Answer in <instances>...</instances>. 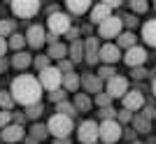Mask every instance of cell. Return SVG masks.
Returning a JSON list of instances; mask_svg holds the SVG:
<instances>
[{"instance_id":"1","label":"cell","mask_w":156,"mask_h":144,"mask_svg":"<svg viewBox=\"0 0 156 144\" xmlns=\"http://www.w3.org/2000/svg\"><path fill=\"white\" fill-rule=\"evenodd\" d=\"M9 93H12L14 102H19L23 107H30V105H37L40 102L42 86H40L37 77H33V74H19L12 81V91Z\"/></svg>"},{"instance_id":"2","label":"cell","mask_w":156,"mask_h":144,"mask_svg":"<svg viewBox=\"0 0 156 144\" xmlns=\"http://www.w3.org/2000/svg\"><path fill=\"white\" fill-rule=\"evenodd\" d=\"M72 128H75V123H72V118L63 116V114H54L51 118H49V123H47V130L51 132L56 139H63V137H70Z\"/></svg>"},{"instance_id":"3","label":"cell","mask_w":156,"mask_h":144,"mask_svg":"<svg viewBox=\"0 0 156 144\" xmlns=\"http://www.w3.org/2000/svg\"><path fill=\"white\" fill-rule=\"evenodd\" d=\"M37 81H40V86H42V88H47V91L51 93V91H56V88H61V86H63V74H61L58 67H51V65H49L47 70L40 72Z\"/></svg>"},{"instance_id":"4","label":"cell","mask_w":156,"mask_h":144,"mask_svg":"<svg viewBox=\"0 0 156 144\" xmlns=\"http://www.w3.org/2000/svg\"><path fill=\"white\" fill-rule=\"evenodd\" d=\"M47 26H49V33L51 35H65L70 30V14H63V12H51L49 19H47Z\"/></svg>"},{"instance_id":"5","label":"cell","mask_w":156,"mask_h":144,"mask_svg":"<svg viewBox=\"0 0 156 144\" xmlns=\"http://www.w3.org/2000/svg\"><path fill=\"white\" fill-rule=\"evenodd\" d=\"M77 139L82 144H96L100 139V125L96 121H82L77 128Z\"/></svg>"},{"instance_id":"6","label":"cell","mask_w":156,"mask_h":144,"mask_svg":"<svg viewBox=\"0 0 156 144\" xmlns=\"http://www.w3.org/2000/svg\"><path fill=\"white\" fill-rule=\"evenodd\" d=\"M121 135H124V128H121V123H119L117 118H114V121H103V123H100V139H103L105 144L119 142Z\"/></svg>"},{"instance_id":"7","label":"cell","mask_w":156,"mask_h":144,"mask_svg":"<svg viewBox=\"0 0 156 144\" xmlns=\"http://www.w3.org/2000/svg\"><path fill=\"white\" fill-rule=\"evenodd\" d=\"M121 28H124V19L112 14L107 21H103V23L98 26V35L105 37V39H112V37H119V35H121Z\"/></svg>"},{"instance_id":"8","label":"cell","mask_w":156,"mask_h":144,"mask_svg":"<svg viewBox=\"0 0 156 144\" xmlns=\"http://www.w3.org/2000/svg\"><path fill=\"white\" fill-rule=\"evenodd\" d=\"M12 12L19 19H30L40 12V2L37 0H14L12 2Z\"/></svg>"},{"instance_id":"9","label":"cell","mask_w":156,"mask_h":144,"mask_svg":"<svg viewBox=\"0 0 156 144\" xmlns=\"http://www.w3.org/2000/svg\"><path fill=\"white\" fill-rule=\"evenodd\" d=\"M105 93H107L112 100H114V98H121V100H124V95L128 93V79L121 77V74L112 77L110 81H107V91H105Z\"/></svg>"},{"instance_id":"10","label":"cell","mask_w":156,"mask_h":144,"mask_svg":"<svg viewBox=\"0 0 156 144\" xmlns=\"http://www.w3.org/2000/svg\"><path fill=\"white\" fill-rule=\"evenodd\" d=\"M84 60L89 65H96L100 60V42L98 37H86L84 39Z\"/></svg>"},{"instance_id":"11","label":"cell","mask_w":156,"mask_h":144,"mask_svg":"<svg viewBox=\"0 0 156 144\" xmlns=\"http://www.w3.org/2000/svg\"><path fill=\"white\" fill-rule=\"evenodd\" d=\"M144 60H147V49L144 46H133V49H128L124 56V63L130 67H142L144 65Z\"/></svg>"},{"instance_id":"12","label":"cell","mask_w":156,"mask_h":144,"mask_svg":"<svg viewBox=\"0 0 156 144\" xmlns=\"http://www.w3.org/2000/svg\"><path fill=\"white\" fill-rule=\"evenodd\" d=\"M119 58H121V49L117 44L107 42V44L100 46V60L105 65H114V63H119Z\"/></svg>"},{"instance_id":"13","label":"cell","mask_w":156,"mask_h":144,"mask_svg":"<svg viewBox=\"0 0 156 144\" xmlns=\"http://www.w3.org/2000/svg\"><path fill=\"white\" fill-rule=\"evenodd\" d=\"M23 135H26V132H23V125H16V123H9L7 128L0 130V139H2V142H9V144L21 142Z\"/></svg>"},{"instance_id":"14","label":"cell","mask_w":156,"mask_h":144,"mask_svg":"<svg viewBox=\"0 0 156 144\" xmlns=\"http://www.w3.org/2000/svg\"><path fill=\"white\" fill-rule=\"evenodd\" d=\"M26 42L33 46V49H40V46L47 42L44 28H42V26H30V28H28V33H26Z\"/></svg>"},{"instance_id":"15","label":"cell","mask_w":156,"mask_h":144,"mask_svg":"<svg viewBox=\"0 0 156 144\" xmlns=\"http://www.w3.org/2000/svg\"><path fill=\"white\" fill-rule=\"evenodd\" d=\"M144 107V95L140 91H128L124 95V109L128 111H140Z\"/></svg>"},{"instance_id":"16","label":"cell","mask_w":156,"mask_h":144,"mask_svg":"<svg viewBox=\"0 0 156 144\" xmlns=\"http://www.w3.org/2000/svg\"><path fill=\"white\" fill-rule=\"evenodd\" d=\"M112 16V7L107 5V2H100V5H93L91 7V21L96 23V26H100L103 21H107Z\"/></svg>"},{"instance_id":"17","label":"cell","mask_w":156,"mask_h":144,"mask_svg":"<svg viewBox=\"0 0 156 144\" xmlns=\"http://www.w3.org/2000/svg\"><path fill=\"white\" fill-rule=\"evenodd\" d=\"M82 86L86 88V93H100V88H103V79L98 77V74H84L82 77Z\"/></svg>"},{"instance_id":"18","label":"cell","mask_w":156,"mask_h":144,"mask_svg":"<svg viewBox=\"0 0 156 144\" xmlns=\"http://www.w3.org/2000/svg\"><path fill=\"white\" fill-rule=\"evenodd\" d=\"M65 7H68V12H70V14H84V12H91L93 5L89 2V0H68Z\"/></svg>"},{"instance_id":"19","label":"cell","mask_w":156,"mask_h":144,"mask_svg":"<svg viewBox=\"0 0 156 144\" xmlns=\"http://www.w3.org/2000/svg\"><path fill=\"white\" fill-rule=\"evenodd\" d=\"M142 39L149 46H156V19L147 21V23L142 26Z\"/></svg>"},{"instance_id":"20","label":"cell","mask_w":156,"mask_h":144,"mask_svg":"<svg viewBox=\"0 0 156 144\" xmlns=\"http://www.w3.org/2000/svg\"><path fill=\"white\" fill-rule=\"evenodd\" d=\"M130 123H133V130L135 132H149L151 130V118H147L144 114H135Z\"/></svg>"},{"instance_id":"21","label":"cell","mask_w":156,"mask_h":144,"mask_svg":"<svg viewBox=\"0 0 156 144\" xmlns=\"http://www.w3.org/2000/svg\"><path fill=\"white\" fill-rule=\"evenodd\" d=\"M68 53H70L72 63H82V58H84V42H82V39H75V42L68 46Z\"/></svg>"},{"instance_id":"22","label":"cell","mask_w":156,"mask_h":144,"mask_svg":"<svg viewBox=\"0 0 156 144\" xmlns=\"http://www.w3.org/2000/svg\"><path fill=\"white\" fill-rule=\"evenodd\" d=\"M12 65L16 67V70H26V67L33 65V56L26 51H19V53H14V58H12Z\"/></svg>"},{"instance_id":"23","label":"cell","mask_w":156,"mask_h":144,"mask_svg":"<svg viewBox=\"0 0 156 144\" xmlns=\"http://www.w3.org/2000/svg\"><path fill=\"white\" fill-rule=\"evenodd\" d=\"M82 86V77L77 72H70V74H63V88L65 91H77Z\"/></svg>"},{"instance_id":"24","label":"cell","mask_w":156,"mask_h":144,"mask_svg":"<svg viewBox=\"0 0 156 144\" xmlns=\"http://www.w3.org/2000/svg\"><path fill=\"white\" fill-rule=\"evenodd\" d=\"M47 56H49V58H56V60H65V56H68V46H65L63 42H56V44L49 46Z\"/></svg>"},{"instance_id":"25","label":"cell","mask_w":156,"mask_h":144,"mask_svg":"<svg viewBox=\"0 0 156 144\" xmlns=\"http://www.w3.org/2000/svg\"><path fill=\"white\" fill-rule=\"evenodd\" d=\"M72 105H75V109H77V111H89V109H91V105H93V100L89 98L86 93H77Z\"/></svg>"},{"instance_id":"26","label":"cell","mask_w":156,"mask_h":144,"mask_svg":"<svg viewBox=\"0 0 156 144\" xmlns=\"http://www.w3.org/2000/svg\"><path fill=\"white\" fill-rule=\"evenodd\" d=\"M119 49H126V51H128V49H133V46H135V35H133V33H130V30H128V33H121V35H119Z\"/></svg>"},{"instance_id":"27","label":"cell","mask_w":156,"mask_h":144,"mask_svg":"<svg viewBox=\"0 0 156 144\" xmlns=\"http://www.w3.org/2000/svg\"><path fill=\"white\" fill-rule=\"evenodd\" d=\"M56 114H63V116L72 118L75 114H77V109H75V105H72V102H68V100H65V102H58V105H56Z\"/></svg>"},{"instance_id":"28","label":"cell","mask_w":156,"mask_h":144,"mask_svg":"<svg viewBox=\"0 0 156 144\" xmlns=\"http://www.w3.org/2000/svg\"><path fill=\"white\" fill-rule=\"evenodd\" d=\"M7 46H12L14 51L19 53L23 46H26V35H19V33H14L12 37H9V42H7Z\"/></svg>"},{"instance_id":"29","label":"cell","mask_w":156,"mask_h":144,"mask_svg":"<svg viewBox=\"0 0 156 144\" xmlns=\"http://www.w3.org/2000/svg\"><path fill=\"white\" fill-rule=\"evenodd\" d=\"M42 111H44V107H42V102H37V105H30V107H26V118H40L42 116Z\"/></svg>"},{"instance_id":"30","label":"cell","mask_w":156,"mask_h":144,"mask_svg":"<svg viewBox=\"0 0 156 144\" xmlns=\"http://www.w3.org/2000/svg\"><path fill=\"white\" fill-rule=\"evenodd\" d=\"M0 107L5 111H9L14 107V98H12V93H7V91H0Z\"/></svg>"},{"instance_id":"31","label":"cell","mask_w":156,"mask_h":144,"mask_svg":"<svg viewBox=\"0 0 156 144\" xmlns=\"http://www.w3.org/2000/svg\"><path fill=\"white\" fill-rule=\"evenodd\" d=\"M7 35H9V37H12L14 35V21H0V37H7Z\"/></svg>"},{"instance_id":"32","label":"cell","mask_w":156,"mask_h":144,"mask_svg":"<svg viewBox=\"0 0 156 144\" xmlns=\"http://www.w3.org/2000/svg\"><path fill=\"white\" fill-rule=\"evenodd\" d=\"M47 132H49V130H47V128H44L42 123H35V125L30 128V135H33V139H44V137H47Z\"/></svg>"},{"instance_id":"33","label":"cell","mask_w":156,"mask_h":144,"mask_svg":"<svg viewBox=\"0 0 156 144\" xmlns=\"http://www.w3.org/2000/svg\"><path fill=\"white\" fill-rule=\"evenodd\" d=\"M130 9H133V14H144L149 9V2H144V0H133V2H130Z\"/></svg>"},{"instance_id":"34","label":"cell","mask_w":156,"mask_h":144,"mask_svg":"<svg viewBox=\"0 0 156 144\" xmlns=\"http://www.w3.org/2000/svg\"><path fill=\"white\" fill-rule=\"evenodd\" d=\"M49 60H51V58H49V56L44 53V56H37V58H33V65L37 67V72H42V70H47V67H49Z\"/></svg>"},{"instance_id":"35","label":"cell","mask_w":156,"mask_h":144,"mask_svg":"<svg viewBox=\"0 0 156 144\" xmlns=\"http://www.w3.org/2000/svg\"><path fill=\"white\" fill-rule=\"evenodd\" d=\"M98 77H100V79H107V81H110L112 77H117V72H114V67H112V65H103L100 70H98Z\"/></svg>"},{"instance_id":"36","label":"cell","mask_w":156,"mask_h":144,"mask_svg":"<svg viewBox=\"0 0 156 144\" xmlns=\"http://www.w3.org/2000/svg\"><path fill=\"white\" fill-rule=\"evenodd\" d=\"M49 100H51L54 105L65 102V88H56V91H51V93H49Z\"/></svg>"},{"instance_id":"37","label":"cell","mask_w":156,"mask_h":144,"mask_svg":"<svg viewBox=\"0 0 156 144\" xmlns=\"http://www.w3.org/2000/svg\"><path fill=\"white\" fill-rule=\"evenodd\" d=\"M93 102H96V105L100 107V109H105V107H110L112 98H110V95H107V93H98V95H96V100H93Z\"/></svg>"},{"instance_id":"38","label":"cell","mask_w":156,"mask_h":144,"mask_svg":"<svg viewBox=\"0 0 156 144\" xmlns=\"http://www.w3.org/2000/svg\"><path fill=\"white\" fill-rule=\"evenodd\" d=\"M12 118H14V114H12V111L0 109V130H2V128H7V125L12 123Z\"/></svg>"},{"instance_id":"39","label":"cell","mask_w":156,"mask_h":144,"mask_svg":"<svg viewBox=\"0 0 156 144\" xmlns=\"http://www.w3.org/2000/svg\"><path fill=\"white\" fill-rule=\"evenodd\" d=\"M98 116L103 118V121H114V116H117V111L112 109V107H105V109L98 111Z\"/></svg>"},{"instance_id":"40","label":"cell","mask_w":156,"mask_h":144,"mask_svg":"<svg viewBox=\"0 0 156 144\" xmlns=\"http://www.w3.org/2000/svg\"><path fill=\"white\" fill-rule=\"evenodd\" d=\"M117 121L119 123H130V121H133V111H128V109L117 111Z\"/></svg>"},{"instance_id":"41","label":"cell","mask_w":156,"mask_h":144,"mask_svg":"<svg viewBox=\"0 0 156 144\" xmlns=\"http://www.w3.org/2000/svg\"><path fill=\"white\" fill-rule=\"evenodd\" d=\"M58 70H61V74H70L72 72V60H58Z\"/></svg>"},{"instance_id":"42","label":"cell","mask_w":156,"mask_h":144,"mask_svg":"<svg viewBox=\"0 0 156 144\" xmlns=\"http://www.w3.org/2000/svg\"><path fill=\"white\" fill-rule=\"evenodd\" d=\"M130 74H133V79H144L147 77V70H144V67H133Z\"/></svg>"},{"instance_id":"43","label":"cell","mask_w":156,"mask_h":144,"mask_svg":"<svg viewBox=\"0 0 156 144\" xmlns=\"http://www.w3.org/2000/svg\"><path fill=\"white\" fill-rule=\"evenodd\" d=\"M65 37L70 39V42H75V39H79V28H70V30L65 33Z\"/></svg>"},{"instance_id":"44","label":"cell","mask_w":156,"mask_h":144,"mask_svg":"<svg viewBox=\"0 0 156 144\" xmlns=\"http://www.w3.org/2000/svg\"><path fill=\"white\" fill-rule=\"evenodd\" d=\"M124 23H126V26H130V28H133V26H135V23H137L135 14H128V16H124Z\"/></svg>"},{"instance_id":"45","label":"cell","mask_w":156,"mask_h":144,"mask_svg":"<svg viewBox=\"0 0 156 144\" xmlns=\"http://www.w3.org/2000/svg\"><path fill=\"white\" fill-rule=\"evenodd\" d=\"M5 51H7V39H5V37H0V58L5 56Z\"/></svg>"},{"instance_id":"46","label":"cell","mask_w":156,"mask_h":144,"mask_svg":"<svg viewBox=\"0 0 156 144\" xmlns=\"http://www.w3.org/2000/svg\"><path fill=\"white\" fill-rule=\"evenodd\" d=\"M23 121H26V114H14V123L16 125H21Z\"/></svg>"},{"instance_id":"47","label":"cell","mask_w":156,"mask_h":144,"mask_svg":"<svg viewBox=\"0 0 156 144\" xmlns=\"http://www.w3.org/2000/svg\"><path fill=\"white\" fill-rule=\"evenodd\" d=\"M107 5H110L112 9H114V7H119V5H121V0H110V2H107Z\"/></svg>"},{"instance_id":"48","label":"cell","mask_w":156,"mask_h":144,"mask_svg":"<svg viewBox=\"0 0 156 144\" xmlns=\"http://www.w3.org/2000/svg\"><path fill=\"white\" fill-rule=\"evenodd\" d=\"M5 70H7V60L0 58V72H5Z\"/></svg>"},{"instance_id":"49","label":"cell","mask_w":156,"mask_h":144,"mask_svg":"<svg viewBox=\"0 0 156 144\" xmlns=\"http://www.w3.org/2000/svg\"><path fill=\"white\" fill-rule=\"evenodd\" d=\"M56 144H70V137H63V139H56Z\"/></svg>"},{"instance_id":"50","label":"cell","mask_w":156,"mask_h":144,"mask_svg":"<svg viewBox=\"0 0 156 144\" xmlns=\"http://www.w3.org/2000/svg\"><path fill=\"white\" fill-rule=\"evenodd\" d=\"M151 91H154V95H156V79L151 81Z\"/></svg>"},{"instance_id":"51","label":"cell","mask_w":156,"mask_h":144,"mask_svg":"<svg viewBox=\"0 0 156 144\" xmlns=\"http://www.w3.org/2000/svg\"><path fill=\"white\" fill-rule=\"evenodd\" d=\"M133 144H144V142H133Z\"/></svg>"},{"instance_id":"52","label":"cell","mask_w":156,"mask_h":144,"mask_svg":"<svg viewBox=\"0 0 156 144\" xmlns=\"http://www.w3.org/2000/svg\"><path fill=\"white\" fill-rule=\"evenodd\" d=\"M154 118H156V109H154Z\"/></svg>"},{"instance_id":"53","label":"cell","mask_w":156,"mask_h":144,"mask_svg":"<svg viewBox=\"0 0 156 144\" xmlns=\"http://www.w3.org/2000/svg\"><path fill=\"white\" fill-rule=\"evenodd\" d=\"M154 7H156V5H154Z\"/></svg>"}]
</instances>
